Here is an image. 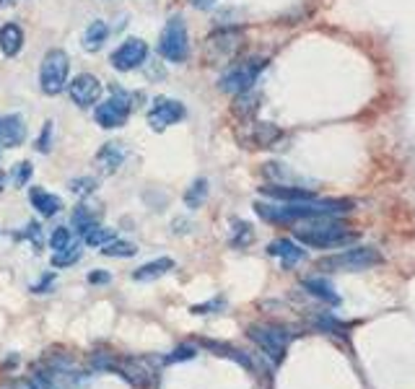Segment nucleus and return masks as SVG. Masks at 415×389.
I'll list each match as a JSON object with an SVG mask.
<instances>
[{
    "instance_id": "obj_1",
    "label": "nucleus",
    "mask_w": 415,
    "mask_h": 389,
    "mask_svg": "<svg viewBox=\"0 0 415 389\" xmlns=\"http://www.w3.org/2000/svg\"><path fill=\"white\" fill-rule=\"evenodd\" d=\"M353 210L348 200H301V203H255V213L267 223H296L314 218H337Z\"/></svg>"
},
{
    "instance_id": "obj_2",
    "label": "nucleus",
    "mask_w": 415,
    "mask_h": 389,
    "mask_svg": "<svg viewBox=\"0 0 415 389\" xmlns=\"http://www.w3.org/2000/svg\"><path fill=\"white\" fill-rule=\"evenodd\" d=\"M296 239L311 249H335L356 241V234L337 218H314L309 226L296 229Z\"/></svg>"
},
{
    "instance_id": "obj_3",
    "label": "nucleus",
    "mask_w": 415,
    "mask_h": 389,
    "mask_svg": "<svg viewBox=\"0 0 415 389\" xmlns=\"http://www.w3.org/2000/svg\"><path fill=\"white\" fill-rule=\"evenodd\" d=\"M88 366H91V371L117 373L138 389H148L153 381V371L145 369V361H138V358H114L109 353H96V356H91Z\"/></svg>"
},
{
    "instance_id": "obj_4",
    "label": "nucleus",
    "mask_w": 415,
    "mask_h": 389,
    "mask_svg": "<svg viewBox=\"0 0 415 389\" xmlns=\"http://www.w3.org/2000/svg\"><path fill=\"white\" fill-rule=\"evenodd\" d=\"M382 263V254L376 246H351V249H343V252L332 254V257H325L320 260V270L325 273H359V270H368L374 265Z\"/></svg>"
},
{
    "instance_id": "obj_5",
    "label": "nucleus",
    "mask_w": 415,
    "mask_h": 389,
    "mask_svg": "<svg viewBox=\"0 0 415 389\" xmlns=\"http://www.w3.org/2000/svg\"><path fill=\"white\" fill-rule=\"evenodd\" d=\"M267 68V60L265 57H252V60H241V63L231 65V68H226V73L218 78V88L226 91V94H247L252 91L260 78V73Z\"/></svg>"
},
{
    "instance_id": "obj_6",
    "label": "nucleus",
    "mask_w": 415,
    "mask_h": 389,
    "mask_svg": "<svg viewBox=\"0 0 415 389\" xmlns=\"http://www.w3.org/2000/svg\"><path fill=\"white\" fill-rule=\"evenodd\" d=\"M68 76H71V57L65 55L60 47H52L47 55L42 57L40 68V86L47 96L63 94L68 88Z\"/></svg>"
},
{
    "instance_id": "obj_7",
    "label": "nucleus",
    "mask_w": 415,
    "mask_h": 389,
    "mask_svg": "<svg viewBox=\"0 0 415 389\" xmlns=\"http://www.w3.org/2000/svg\"><path fill=\"white\" fill-rule=\"evenodd\" d=\"M159 55L174 65L184 63L190 57V34H187V24L182 16H172L167 21L159 37Z\"/></svg>"
},
{
    "instance_id": "obj_8",
    "label": "nucleus",
    "mask_w": 415,
    "mask_h": 389,
    "mask_svg": "<svg viewBox=\"0 0 415 389\" xmlns=\"http://www.w3.org/2000/svg\"><path fill=\"white\" fill-rule=\"evenodd\" d=\"M130 112H133V96L120 86H112V94L109 99L96 104L94 109V119L96 125H102L104 130H117L128 122Z\"/></svg>"
},
{
    "instance_id": "obj_9",
    "label": "nucleus",
    "mask_w": 415,
    "mask_h": 389,
    "mask_svg": "<svg viewBox=\"0 0 415 389\" xmlns=\"http://www.w3.org/2000/svg\"><path fill=\"white\" fill-rule=\"evenodd\" d=\"M241 42H244V34L236 26H226V29H218L205 40V60L207 65H226L231 63L236 52L241 49Z\"/></svg>"
},
{
    "instance_id": "obj_10",
    "label": "nucleus",
    "mask_w": 415,
    "mask_h": 389,
    "mask_svg": "<svg viewBox=\"0 0 415 389\" xmlns=\"http://www.w3.org/2000/svg\"><path fill=\"white\" fill-rule=\"evenodd\" d=\"M247 335H249V340L255 342L257 348L263 350L272 364H280V361H283L286 348H288V330L275 327V325H255V327H249Z\"/></svg>"
},
{
    "instance_id": "obj_11",
    "label": "nucleus",
    "mask_w": 415,
    "mask_h": 389,
    "mask_svg": "<svg viewBox=\"0 0 415 389\" xmlns=\"http://www.w3.org/2000/svg\"><path fill=\"white\" fill-rule=\"evenodd\" d=\"M184 114H187V109H184L182 102L169 99V96H159V99H153V107L148 109L145 119H148L151 130H156V133H164L167 127L176 125V122H182Z\"/></svg>"
},
{
    "instance_id": "obj_12",
    "label": "nucleus",
    "mask_w": 415,
    "mask_h": 389,
    "mask_svg": "<svg viewBox=\"0 0 415 389\" xmlns=\"http://www.w3.org/2000/svg\"><path fill=\"white\" fill-rule=\"evenodd\" d=\"M145 57H148V44H145L143 40L133 37V40H125L120 47L114 49L112 57H109V63H112L114 71L128 73V71L140 68V65L145 63Z\"/></svg>"
},
{
    "instance_id": "obj_13",
    "label": "nucleus",
    "mask_w": 415,
    "mask_h": 389,
    "mask_svg": "<svg viewBox=\"0 0 415 389\" xmlns=\"http://www.w3.org/2000/svg\"><path fill=\"white\" fill-rule=\"evenodd\" d=\"M68 96H71L73 104H78L80 109H88L102 99V80L91 73H80L73 80H68Z\"/></svg>"
},
{
    "instance_id": "obj_14",
    "label": "nucleus",
    "mask_w": 415,
    "mask_h": 389,
    "mask_svg": "<svg viewBox=\"0 0 415 389\" xmlns=\"http://www.w3.org/2000/svg\"><path fill=\"white\" fill-rule=\"evenodd\" d=\"M26 140V122L21 114L0 117V148H16Z\"/></svg>"
},
{
    "instance_id": "obj_15",
    "label": "nucleus",
    "mask_w": 415,
    "mask_h": 389,
    "mask_svg": "<svg viewBox=\"0 0 415 389\" xmlns=\"http://www.w3.org/2000/svg\"><path fill=\"white\" fill-rule=\"evenodd\" d=\"M265 198L270 200H278V203H301V200H314V192L309 187H296V184H265L260 187Z\"/></svg>"
},
{
    "instance_id": "obj_16",
    "label": "nucleus",
    "mask_w": 415,
    "mask_h": 389,
    "mask_svg": "<svg viewBox=\"0 0 415 389\" xmlns=\"http://www.w3.org/2000/svg\"><path fill=\"white\" fill-rule=\"evenodd\" d=\"M267 254L278 257L280 265H283L286 270H291V268H296V265L306 257V249L299 246L296 241H291V239H278V241H272V244L267 246Z\"/></svg>"
},
{
    "instance_id": "obj_17",
    "label": "nucleus",
    "mask_w": 415,
    "mask_h": 389,
    "mask_svg": "<svg viewBox=\"0 0 415 389\" xmlns=\"http://www.w3.org/2000/svg\"><path fill=\"white\" fill-rule=\"evenodd\" d=\"M29 203L44 218H52L55 213L63 210V198H57L55 192H47L44 187H29Z\"/></svg>"
},
{
    "instance_id": "obj_18",
    "label": "nucleus",
    "mask_w": 415,
    "mask_h": 389,
    "mask_svg": "<svg viewBox=\"0 0 415 389\" xmlns=\"http://www.w3.org/2000/svg\"><path fill=\"white\" fill-rule=\"evenodd\" d=\"M24 49V29L18 24H6L0 29V52L6 57H16Z\"/></svg>"
},
{
    "instance_id": "obj_19",
    "label": "nucleus",
    "mask_w": 415,
    "mask_h": 389,
    "mask_svg": "<svg viewBox=\"0 0 415 389\" xmlns=\"http://www.w3.org/2000/svg\"><path fill=\"white\" fill-rule=\"evenodd\" d=\"M301 286H303V291H309L314 299H320V301L330 304V306H340V296H337L335 286H332L327 278H306Z\"/></svg>"
},
{
    "instance_id": "obj_20",
    "label": "nucleus",
    "mask_w": 415,
    "mask_h": 389,
    "mask_svg": "<svg viewBox=\"0 0 415 389\" xmlns=\"http://www.w3.org/2000/svg\"><path fill=\"white\" fill-rule=\"evenodd\" d=\"M176 265L172 257H159V260H153V263H145L140 265L138 270H133V280H140V283H148V280H156L161 275H167V273L174 270Z\"/></svg>"
},
{
    "instance_id": "obj_21",
    "label": "nucleus",
    "mask_w": 415,
    "mask_h": 389,
    "mask_svg": "<svg viewBox=\"0 0 415 389\" xmlns=\"http://www.w3.org/2000/svg\"><path fill=\"white\" fill-rule=\"evenodd\" d=\"M122 161H125V148L122 143H104V148L96 153V164L102 167L104 174H112L117 169L122 167Z\"/></svg>"
},
{
    "instance_id": "obj_22",
    "label": "nucleus",
    "mask_w": 415,
    "mask_h": 389,
    "mask_svg": "<svg viewBox=\"0 0 415 389\" xmlns=\"http://www.w3.org/2000/svg\"><path fill=\"white\" fill-rule=\"evenodd\" d=\"M203 345H205L213 356H221V358H231L234 364L244 366V369H249V371H255V361L244 353V350L234 348V345H226V342H213V340H203Z\"/></svg>"
},
{
    "instance_id": "obj_23",
    "label": "nucleus",
    "mask_w": 415,
    "mask_h": 389,
    "mask_svg": "<svg viewBox=\"0 0 415 389\" xmlns=\"http://www.w3.org/2000/svg\"><path fill=\"white\" fill-rule=\"evenodd\" d=\"M107 37H109V26L104 24L102 18H96V21H91V24L86 26V32H83V40H80V44H83V49H86V52H99V49L104 47Z\"/></svg>"
},
{
    "instance_id": "obj_24",
    "label": "nucleus",
    "mask_w": 415,
    "mask_h": 389,
    "mask_svg": "<svg viewBox=\"0 0 415 389\" xmlns=\"http://www.w3.org/2000/svg\"><path fill=\"white\" fill-rule=\"evenodd\" d=\"M280 136H283V133H280L275 125H270V122H255V125H252V133H249V143L267 148V145H272L275 140H280Z\"/></svg>"
},
{
    "instance_id": "obj_25",
    "label": "nucleus",
    "mask_w": 415,
    "mask_h": 389,
    "mask_svg": "<svg viewBox=\"0 0 415 389\" xmlns=\"http://www.w3.org/2000/svg\"><path fill=\"white\" fill-rule=\"evenodd\" d=\"M96 218H99V210H94L91 205H78L73 210V226L78 234H86L91 226H96Z\"/></svg>"
},
{
    "instance_id": "obj_26",
    "label": "nucleus",
    "mask_w": 415,
    "mask_h": 389,
    "mask_svg": "<svg viewBox=\"0 0 415 389\" xmlns=\"http://www.w3.org/2000/svg\"><path fill=\"white\" fill-rule=\"evenodd\" d=\"M255 241V234H252V226L247 221H234V229H231V239H229V244L234 249H244Z\"/></svg>"
},
{
    "instance_id": "obj_27",
    "label": "nucleus",
    "mask_w": 415,
    "mask_h": 389,
    "mask_svg": "<svg viewBox=\"0 0 415 389\" xmlns=\"http://www.w3.org/2000/svg\"><path fill=\"white\" fill-rule=\"evenodd\" d=\"M207 198V179H195L192 187L184 192V205L190 208V210H198Z\"/></svg>"
},
{
    "instance_id": "obj_28",
    "label": "nucleus",
    "mask_w": 415,
    "mask_h": 389,
    "mask_svg": "<svg viewBox=\"0 0 415 389\" xmlns=\"http://www.w3.org/2000/svg\"><path fill=\"white\" fill-rule=\"evenodd\" d=\"M112 239H117L114 237V231L112 229H107V226H91V229L83 234V241H86L88 246H96V249H102L104 244H109Z\"/></svg>"
},
{
    "instance_id": "obj_29",
    "label": "nucleus",
    "mask_w": 415,
    "mask_h": 389,
    "mask_svg": "<svg viewBox=\"0 0 415 389\" xmlns=\"http://www.w3.org/2000/svg\"><path fill=\"white\" fill-rule=\"evenodd\" d=\"M102 254H107V257H136L138 246L133 241H125V239H112L109 244L102 246Z\"/></svg>"
},
{
    "instance_id": "obj_30",
    "label": "nucleus",
    "mask_w": 415,
    "mask_h": 389,
    "mask_svg": "<svg viewBox=\"0 0 415 389\" xmlns=\"http://www.w3.org/2000/svg\"><path fill=\"white\" fill-rule=\"evenodd\" d=\"M83 257V252H80L78 244H68L65 249H60V252L52 254V268H71V265H76Z\"/></svg>"
},
{
    "instance_id": "obj_31",
    "label": "nucleus",
    "mask_w": 415,
    "mask_h": 389,
    "mask_svg": "<svg viewBox=\"0 0 415 389\" xmlns=\"http://www.w3.org/2000/svg\"><path fill=\"white\" fill-rule=\"evenodd\" d=\"M198 356V348L195 345H179V348H174L169 356H164V361L161 364L164 366H172V364H184V361H192V358Z\"/></svg>"
},
{
    "instance_id": "obj_32",
    "label": "nucleus",
    "mask_w": 415,
    "mask_h": 389,
    "mask_svg": "<svg viewBox=\"0 0 415 389\" xmlns=\"http://www.w3.org/2000/svg\"><path fill=\"white\" fill-rule=\"evenodd\" d=\"M68 244H73V234L68 226H57L52 234H49V246H52V252H60L65 249Z\"/></svg>"
},
{
    "instance_id": "obj_33",
    "label": "nucleus",
    "mask_w": 415,
    "mask_h": 389,
    "mask_svg": "<svg viewBox=\"0 0 415 389\" xmlns=\"http://www.w3.org/2000/svg\"><path fill=\"white\" fill-rule=\"evenodd\" d=\"M71 192H76V195H80V198H86V195H91V192L99 187V182H96L94 176H76V179H71Z\"/></svg>"
},
{
    "instance_id": "obj_34",
    "label": "nucleus",
    "mask_w": 415,
    "mask_h": 389,
    "mask_svg": "<svg viewBox=\"0 0 415 389\" xmlns=\"http://www.w3.org/2000/svg\"><path fill=\"white\" fill-rule=\"evenodd\" d=\"M314 325L320 327L322 333H335V335H345V330H348V327H345L343 322H337L332 314H322V317H317L314 319Z\"/></svg>"
},
{
    "instance_id": "obj_35",
    "label": "nucleus",
    "mask_w": 415,
    "mask_h": 389,
    "mask_svg": "<svg viewBox=\"0 0 415 389\" xmlns=\"http://www.w3.org/2000/svg\"><path fill=\"white\" fill-rule=\"evenodd\" d=\"M18 239H26V241L34 246V252H40L42 241H44V237H42V226H40V223H29V226H26L21 234H18Z\"/></svg>"
},
{
    "instance_id": "obj_36",
    "label": "nucleus",
    "mask_w": 415,
    "mask_h": 389,
    "mask_svg": "<svg viewBox=\"0 0 415 389\" xmlns=\"http://www.w3.org/2000/svg\"><path fill=\"white\" fill-rule=\"evenodd\" d=\"M32 164L29 161H18L16 167H13V172H11V176H13V184L16 187H26L29 184V179H32Z\"/></svg>"
},
{
    "instance_id": "obj_37",
    "label": "nucleus",
    "mask_w": 415,
    "mask_h": 389,
    "mask_svg": "<svg viewBox=\"0 0 415 389\" xmlns=\"http://www.w3.org/2000/svg\"><path fill=\"white\" fill-rule=\"evenodd\" d=\"M224 306H226V301L221 296H216V299H210V301H205V304H195V306H192V314H213V311H221Z\"/></svg>"
},
{
    "instance_id": "obj_38",
    "label": "nucleus",
    "mask_w": 415,
    "mask_h": 389,
    "mask_svg": "<svg viewBox=\"0 0 415 389\" xmlns=\"http://www.w3.org/2000/svg\"><path fill=\"white\" fill-rule=\"evenodd\" d=\"M55 286H57L55 273H47V275H44L40 283H34V286H32V294H49V291H55Z\"/></svg>"
},
{
    "instance_id": "obj_39",
    "label": "nucleus",
    "mask_w": 415,
    "mask_h": 389,
    "mask_svg": "<svg viewBox=\"0 0 415 389\" xmlns=\"http://www.w3.org/2000/svg\"><path fill=\"white\" fill-rule=\"evenodd\" d=\"M49 148H52V122H44V130H42L40 140H37V151L49 153Z\"/></svg>"
},
{
    "instance_id": "obj_40",
    "label": "nucleus",
    "mask_w": 415,
    "mask_h": 389,
    "mask_svg": "<svg viewBox=\"0 0 415 389\" xmlns=\"http://www.w3.org/2000/svg\"><path fill=\"white\" fill-rule=\"evenodd\" d=\"M86 280L91 286H109V283H112V275L107 270H91L86 275Z\"/></svg>"
},
{
    "instance_id": "obj_41",
    "label": "nucleus",
    "mask_w": 415,
    "mask_h": 389,
    "mask_svg": "<svg viewBox=\"0 0 415 389\" xmlns=\"http://www.w3.org/2000/svg\"><path fill=\"white\" fill-rule=\"evenodd\" d=\"M190 3L200 11H207V8H213V6H216V0H190Z\"/></svg>"
},
{
    "instance_id": "obj_42",
    "label": "nucleus",
    "mask_w": 415,
    "mask_h": 389,
    "mask_svg": "<svg viewBox=\"0 0 415 389\" xmlns=\"http://www.w3.org/2000/svg\"><path fill=\"white\" fill-rule=\"evenodd\" d=\"M3 184H6V174H3V172H0V192L6 190V187H3Z\"/></svg>"
},
{
    "instance_id": "obj_43",
    "label": "nucleus",
    "mask_w": 415,
    "mask_h": 389,
    "mask_svg": "<svg viewBox=\"0 0 415 389\" xmlns=\"http://www.w3.org/2000/svg\"><path fill=\"white\" fill-rule=\"evenodd\" d=\"M11 3H16V0H0V8H6V6H11Z\"/></svg>"
}]
</instances>
